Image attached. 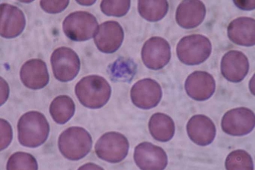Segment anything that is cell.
<instances>
[{
    "instance_id": "obj_1",
    "label": "cell",
    "mask_w": 255,
    "mask_h": 170,
    "mask_svg": "<svg viewBox=\"0 0 255 170\" xmlns=\"http://www.w3.org/2000/svg\"><path fill=\"white\" fill-rule=\"evenodd\" d=\"M20 144L28 148L42 146L49 137L50 126L45 115L36 111L24 113L17 125Z\"/></svg>"
},
{
    "instance_id": "obj_2",
    "label": "cell",
    "mask_w": 255,
    "mask_h": 170,
    "mask_svg": "<svg viewBox=\"0 0 255 170\" xmlns=\"http://www.w3.org/2000/svg\"><path fill=\"white\" fill-rule=\"evenodd\" d=\"M75 92L79 102L85 108L100 109L110 100L112 87L104 77L89 75L77 83Z\"/></svg>"
},
{
    "instance_id": "obj_3",
    "label": "cell",
    "mask_w": 255,
    "mask_h": 170,
    "mask_svg": "<svg viewBox=\"0 0 255 170\" xmlns=\"http://www.w3.org/2000/svg\"><path fill=\"white\" fill-rule=\"evenodd\" d=\"M58 146L65 158L70 161H79L91 151L93 140L87 130L82 127H72L60 134Z\"/></svg>"
},
{
    "instance_id": "obj_4",
    "label": "cell",
    "mask_w": 255,
    "mask_h": 170,
    "mask_svg": "<svg viewBox=\"0 0 255 170\" xmlns=\"http://www.w3.org/2000/svg\"><path fill=\"white\" fill-rule=\"evenodd\" d=\"M212 51V43L208 37L200 34L183 37L177 45V55L179 60L188 66H196L204 62Z\"/></svg>"
},
{
    "instance_id": "obj_5",
    "label": "cell",
    "mask_w": 255,
    "mask_h": 170,
    "mask_svg": "<svg viewBox=\"0 0 255 170\" xmlns=\"http://www.w3.org/2000/svg\"><path fill=\"white\" fill-rule=\"evenodd\" d=\"M98 28V20L87 11H75L66 16L62 24L65 35L74 41H85L93 38Z\"/></svg>"
},
{
    "instance_id": "obj_6",
    "label": "cell",
    "mask_w": 255,
    "mask_h": 170,
    "mask_svg": "<svg viewBox=\"0 0 255 170\" xmlns=\"http://www.w3.org/2000/svg\"><path fill=\"white\" fill-rule=\"evenodd\" d=\"M128 140L122 134L107 132L95 145V153L98 158L108 163L117 164L126 158L129 151Z\"/></svg>"
},
{
    "instance_id": "obj_7",
    "label": "cell",
    "mask_w": 255,
    "mask_h": 170,
    "mask_svg": "<svg viewBox=\"0 0 255 170\" xmlns=\"http://www.w3.org/2000/svg\"><path fill=\"white\" fill-rule=\"evenodd\" d=\"M51 63L54 77L63 83L74 80L80 71L79 56L69 47H60L54 50Z\"/></svg>"
},
{
    "instance_id": "obj_8",
    "label": "cell",
    "mask_w": 255,
    "mask_h": 170,
    "mask_svg": "<svg viewBox=\"0 0 255 170\" xmlns=\"http://www.w3.org/2000/svg\"><path fill=\"white\" fill-rule=\"evenodd\" d=\"M141 58L143 64L150 70H161L170 62V44L162 37H150L142 47Z\"/></svg>"
},
{
    "instance_id": "obj_9",
    "label": "cell",
    "mask_w": 255,
    "mask_h": 170,
    "mask_svg": "<svg viewBox=\"0 0 255 170\" xmlns=\"http://www.w3.org/2000/svg\"><path fill=\"white\" fill-rule=\"evenodd\" d=\"M254 111L246 108H238L227 111L221 121L224 132L233 136H243L254 129Z\"/></svg>"
},
{
    "instance_id": "obj_10",
    "label": "cell",
    "mask_w": 255,
    "mask_h": 170,
    "mask_svg": "<svg viewBox=\"0 0 255 170\" xmlns=\"http://www.w3.org/2000/svg\"><path fill=\"white\" fill-rule=\"evenodd\" d=\"M130 97L131 102L137 108L150 110L159 104L162 97V88L153 79H141L131 87Z\"/></svg>"
},
{
    "instance_id": "obj_11",
    "label": "cell",
    "mask_w": 255,
    "mask_h": 170,
    "mask_svg": "<svg viewBox=\"0 0 255 170\" xmlns=\"http://www.w3.org/2000/svg\"><path fill=\"white\" fill-rule=\"evenodd\" d=\"M124 37V30L121 25L116 21L109 20L98 26L94 41L100 51L112 54L122 45Z\"/></svg>"
},
{
    "instance_id": "obj_12",
    "label": "cell",
    "mask_w": 255,
    "mask_h": 170,
    "mask_svg": "<svg viewBox=\"0 0 255 170\" xmlns=\"http://www.w3.org/2000/svg\"><path fill=\"white\" fill-rule=\"evenodd\" d=\"M133 159L137 167L143 170H162L168 165V156L160 147L143 142L135 147Z\"/></svg>"
},
{
    "instance_id": "obj_13",
    "label": "cell",
    "mask_w": 255,
    "mask_h": 170,
    "mask_svg": "<svg viewBox=\"0 0 255 170\" xmlns=\"http://www.w3.org/2000/svg\"><path fill=\"white\" fill-rule=\"evenodd\" d=\"M0 33L3 38H15L21 34L26 26V18L21 10L11 4L0 5Z\"/></svg>"
},
{
    "instance_id": "obj_14",
    "label": "cell",
    "mask_w": 255,
    "mask_h": 170,
    "mask_svg": "<svg viewBox=\"0 0 255 170\" xmlns=\"http://www.w3.org/2000/svg\"><path fill=\"white\" fill-rule=\"evenodd\" d=\"M185 89L188 96L192 99L203 102L210 99L215 93L216 83L210 73L196 71L186 79Z\"/></svg>"
},
{
    "instance_id": "obj_15",
    "label": "cell",
    "mask_w": 255,
    "mask_h": 170,
    "mask_svg": "<svg viewBox=\"0 0 255 170\" xmlns=\"http://www.w3.org/2000/svg\"><path fill=\"white\" fill-rule=\"evenodd\" d=\"M250 62L248 57L239 50H230L223 56L221 72L227 80L240 83L248 74Z\"/></svg>"
},
{
    "instance_id": "obj_16",
    "label": "cell",
    "mask_w": 255,
    "mask_h": 170,
    "mask_svg": "<svg viewBox=\"0 0 255 170\" xmlns=\"http://www.w3.org/2000/svg\"><path fill=\"white\" fill-rule=\"evenodd\" d=\"M20 77L23 85L28 89H43L49 82L47 64L38 58L26 61L20 68Z\"/></svg>"
},
{
    "instance_id": "obj_17",
    "label": "cell",
    "mask_w": 255,
    "mask_h": 170,
    "mask_svg": "<svg viewBox=\"0 0 255 170\" xmlns=\"http://www.w3.org/2000/svg\"><path fill=\"white\" fill-rule=\"evenodd\" d=\"M187 132L194 144L207 146L215 140L217 130L212 119L204 115H196L188 122Z\"/></svg>"
},
{
    "instance_id": "obj_18",
    "label": "cell",
    "mask_w": 255,
    "mask_h": 170,
    "mask_svg": "<svg viewBox=\"0 0 255 170\" xmlns=\"http://www.w3.org/2000/svg\"><path fill=\"white\" fill-rule=\"evenodd\" d=\"M206 7L201 1H183L175 13V19L184 29H193L200 26L204 20Z\"/></svg>"
},
{
    "instance_id": "obj_19",
    "label": "cell",
    "mask_w": 255,
    "mask_h": 170,
    "mask_svg": "<svg viewBox=\"0 0 255 170\" xmlns=\"http://www.w3.org/2000/svg\"><path fill=\"white\" fill-rule=\"evenodd\" d=\"M228 37L236 45L252 47L255 44L254 18L239 17L232 21L227 29Z\"/></svg>"
},
{
    "instance_id": "obj_20",
    "label": "cell",
    "mask_w": 255,
    "mask_h": 170,
    "mask_svg": "<svg viewBox=\"0 0 255 170\" xmlns=\"http://www.w3.org/2000/svg\"><path fill=\"white\" fill-rule=\"evenodd\" d=\"M149 130L154 140L160 142H168L174 136L175 123L169 115L156 113L150 117Z\"/></svg>"
},
{
    "instance_id": "obj_21",
    "label": "cell",
    "mask_w": 255,
    "mask_h": 170,
    "mask_svg": "<svg viewBox=\"0 0 255 170\" xmlns=\"http://www.w3.org/2000/svg\"><path fill=\"white\" fill-rule=\"evenodd\" d=\"M49 112L56 123L64 125L68 123L75 114L74 100L68 96H58L50 105Z\"/></svg>"
},
{
    "instance_id": "obj_22",
    "label": "cell",
    "mask_w": 255,
    "mask_h": 170,
    "mask_svg": "<svg viewBox=\"0 0 255 170\" xmlns=\"http://www.w3.org/2000/svg\"><path fill=\"white\" fill-rule=\"evenodd\" d=\"M137 72V65L131 58L120 57L110 64L108 73L112 80L115 82L129 83Z\"/></svg>"
},
{
    "instance_id": "obj_23",
    "label": "cell",
    "mask_w": 255,
    "mask_h": 170,
    "mask_svg": "<svg viewBox=\"0 0 255 170\" xmlns=\"http://www.w3.org/2000/svg\"><path fill=\"white\" fill-rule=\"evenodd\" d=\"M137 9L141 17L149 22H156L162 20L168 11L167 1H138Z\"/></svg>"
},
{
    "instance_id": "obj_24",
    "label": "cell",
    "mask_w": 255,
    "mask_h": 170,
    "mask_svg": "<svg viewBox=\"0 0 255 170\" xmlns=\"http://www.w3.org/2000/svg\"><path fill=\"white\" fill-rule=\"evenodd\" d=\"M225 168L227 170H254V161L246 151L236 150L228 155Z\"/></svg>"
},
{
    "instance_id": "obj_25",
    "label": "cell",
    "mask_w": 255,
    "mask_h": 170,
    "mask_svg": "<svg viewBox=\"0 0 255 170\" xmlns=\"http://www.w3.org/2000/svg\"><path fill=\"white\" fill-rule=\"evenodd\" d=\"M6 169L8 170H38L36 159L33 155L24 152H16L9 157Z\"/></svg>"
},
{
    "instance_id": "obj_26",
    "label": "cell",
    "mask_w": 255,
    "mask_h": 170,
    "mask_svg": "<svg viewBox=\"0 0 255 170\" xmlns=\"http://www.w3.org/2000/svg\"><path fill=\"white\" fill-rule=\"evenodd\" d=\"M130 1H102L100 3V9L106 15L122 17L126 15L130 8Z\"/></svg>"
},
{
    "instance_id": "obj_27",
    "label": "cell",
    "mask_w": 255,
    "mask_h": 170,
    "mask_svg": "<svg viewBox=\"0 0 255 170\" xmlns=\"http://www.w3.org/2000/svg\"><path fill=\"white\" fill-rule=\"evenodd\" d=\"M70 1H41L40 6L44 11L50 14L59 13L68 7Z\"/></svg>"
},
{
    "instance_id": "obj_28",
    "label": "cell",
    "mask_w": 255,
    "mask_h": 170,
    "mask_svg": "<svg viewBox=\"0 0 255 170\" xmlns=\"http://www.w3.org/2000/svg\"><path fill=\"white\" fill-rule=\"evenodd\" d=\"M1 151L5 150L11 143L12 130L11 125L5 119H1Z\"/></svg>"
},
{
    "instance_id": "obj_29",
    "label": "cell",
    "mask_w": 255,
    "mask_h": 170,
    "mask_svg": "<svg viewBox=\"0 0 255 170\" xmlns=\"http://www.w3.org/2000/svg\"><path fill=\"white\" fill-rule=\"evenodd\" d=\"M1 105L3 104L6 102L9 96V87L7 83L3 79L1 78Z\"/></svg>"
},
{
    "instance_id": "obj_30",
    "label": "cell",
    "mask_w": 255,
    "mask_h": 170,
    "mask_svg": "<svg viewBox=\"0 0 255 170\" xmlns=\"http://www.w3.org/2000/svg\"><path fill=\"white\" fill-rule=\"evenodd\" d=\"M234 3L242 9H255V1H234Z\"/></svg>"
},
{
    "instance_id": "obj_31",
    "label": "cell",
    "mask_w": 255,
    "mask_h": 170,
    "mask_svg": "<svg viewBox=\"0 0 255 170\" xmlns=\"http://www.w3.org/2000/svg\"><path fill=\"white\" fill-rule=\"evenodd\" d=\"M79 170H103V169L95 165V164L88 163L87 165H83V167L79 168Z\"/></svg>"
},
{
    "instance_id": "obj_32",
    "label": "cell",
    "mask_w": 255,
    "mask_h": 170,
    "mask_svg": "<svg viewBox=\"0 0 255 170\" xmlns=\"http://www.w3.org/2000/svg\"><path fill=\"white\" fill-rule=\"evenodd\" d=\"M77 3L80 4V5L84 6H90L93 5L95 3L96 1H76Z\"/></svg>"
}]
</instances>
